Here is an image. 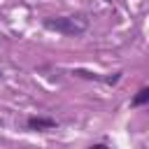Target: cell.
I'll return each instance as SVG.
<instances>
[{"label":"cell","mask_w":149,"mask_h":149,"mask_svg":"<svg viewBox=\"0 0 149 149\" xmlns=\"http://www.w3.org/2000/svg\"><path fill=\"white\" fill-rule=\"evenodd\" d=\"M44 26L49 30H56L61 35H81L86 28H88V21L79 14L74 16H56V19H47Z\"/></svg>","instance_id":"6da1fadb"},{"label":"cell","mask_w":149,"mask_h":149,"mask_svg":"<svg viewBox=\"0 0 149 149\" xmlns=\"http://www.w3.org/2000/svg\"><path fill=\"white\" fill-rule=\"evenodd\" d=\"M28 126L33 130H47V128H54V121L51 119H37V116H33V119H28Z\"/></svg>","instance_id":"7a4b0ae2"},{"label":"cell","mask_w":149,"mask_h":149,"mask_svg":"<svg viewBox=\"0 0 149 149\" xmlns=\"http://www.w3.org/2000/svg\"><path fill=\"white\" fill-rule=\"evenodd\" d=\"M147 100H149V91H147V88H142V91H140V93L135 95V100H133V105H144Z\"/></svg>","instance_id":"3957f363"},{"label":"cell","mask_w":149,"mask_h":149,"mask_svg":"<svg viewBox=\"0 0 149 149\" xmlns=\"http://www.w3.org/2000/svg\"><path fill=\"white\" fill-rule=\"evenodd\" d=\"M91 149H105V147H102V144H95V147H91Z\"/></svg>","instance_id":"277c9868"}]
</instances>
